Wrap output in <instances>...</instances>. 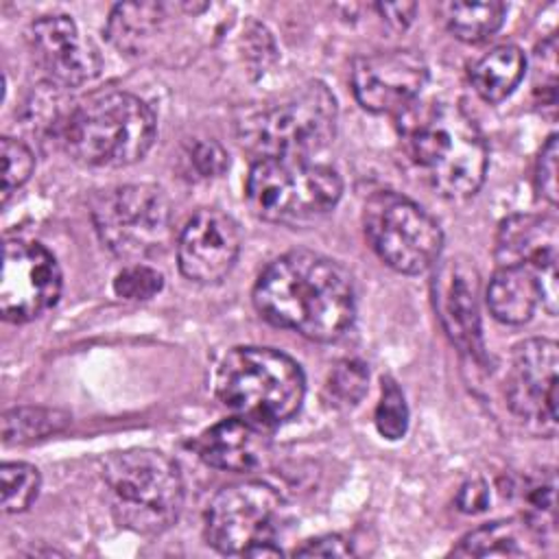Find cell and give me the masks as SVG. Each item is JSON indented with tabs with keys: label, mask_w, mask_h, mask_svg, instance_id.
<instances>
[{
	"label": "cell",
	"mask_w": 559,
	"mask_h": 559,
	"mask_svg": "<svg viewBox=\"0 0 559 559\" xmlns=\"http://www.w3.org/2000/svg\"><path fill=\"white\" fill-rule=\"evenodd\" d=\"M162 286H164L162 273H157L155 269L144 266L140 262L122 269L114 280L116 295L122 299H131V301H146V299L155 297L162 290Z\"/></svg>",
	"instance_id": "cell-30"
},
{
	"label": "cell",
	"mask_w": 559,
	"mask_h": 559,
	"mask_svg": "<svg viewBox=\"0 0 559 559\" xmlns=\"http://www.w3.org/2000/svg\"><path fill=\"white\" fill-rule=\"evenodd\" d=\"M258 312L273 325L310 341L332 343L356 319L352 275L314 251H288L273 260L253 286Z\"/></svg>",
	"instance_id": "cell-1"
},
{
	"label": "cell",
	"mask_w": 559,
	"mask_h": 559,
	"mask_svg": "<svg viewBox=\"0 0 559 559\" xmlns=\"http://www.w3.org/2000/svg\"><path fill=\"white\" fill-rule=\"evenodd\" d=\"M66 153L85 166L120 168L146 155L155 140L151 107L129 92L83 98L59 122Z\"/></svg>",
	"instance_id": "cell-3"
},
{
	"label": "cell",
	"mask_w": 559,
	"mask_h": 559,
	"mask_svg": "<svg viewBox=\"0 0 559 559\" xmlns=\"http://www.w3.org/2000/svg\"><path fill=\"white\" fill-rule=\"evenodd\" d=\"M168 11L164 2H124L118 4L107 24L109 39L127 52H140L157 33Z\"/></svg>",
	"instance_id": "cell-22"
},
{
	"label": "cell",
	"mask_w": 559,
	"mask_h": 559,
	"mask_svg": "<svg viewBox=\"0 0 559 559\" xmlns=\"http://www.w3.org/2000/svg\"><path fill=\"white\" fill-rule=\"evenodd\" d=\"M397 116L408 155L439 194L465 199L483 186L487 144L459 105L413 103Z\"/></svg>",
	"instance_id": "cell-2"
},
{
	"label": "cell",
	"mask_w": 559,
	"mask_h": 559,
	"mask_svg": "<svg viewBox=\"0 0 559 559\" xmlns=\"http://www.w3.org/2000/svg\"><path fill=\"white\" fill-rule=\"evenodd\" d=\"M439 13L454 37L476 44L491 37L502 26L507 7L496 0L443 2L439 4Z\"/></svg>",
	"instance_id": "cell-23"
},
{
	"label": "cell",
	"mask_w": 559,
	"mask_h": 559,
	"mask_svg": "<svg viewBox=\"0 0 559 559\" xmlns=\"http://www.w3.org/2000/svg\"><path fill=\"white\" fill-rule=\"evenodd\" d=\"M487 304L498 321L522 325L542 304L539 280L524 266H498L487 286Z\"/></svg>",
	"instance_id": "cell-19"
},
{
	"label": "cell",
	"mask_w": 559,
	"mask_h": 559,
	"mask_svg": "<svg viewBox=\"0 0 559 559\" xmlns=\"http://www.w3.org/2000/svg\"><path fill=\"white\" fill-rule=\"evenodd\" d=\"M343 192L334 168L295 157L258 159L247 177L251 212L269 223L304 227L328 216Z\"/></svg>",
	"instance_id": "cell-7"
},
{
	"label": "cell",
	"mask_w": 559,
	"mask_h": 559,
	"mask_svg": "<svg viewBox=\"0 0 559 559\" xmlns=\"http://www.w3.org/2000/svg\"><path fill=\"white\" fill-rule=\"evenodd\" d=\"M524 522L539 542H550L555 537V478H542L533 483L526 491Z\"/></svg>",
	"instance_id": "cell-26"
},
{
	"label": "cell",
	"mask_w": 559,
	"mask_h": 559,
	"mask_svg": "<svg viewBox=\"0 0 559 559\" xmlns=\"http://www.w3.org/2000/svg\"><path fill=\"white\" fill-rule=\"evenodd\" d=\"M284 502L280 493L258 480L221 489L205 513V537L223 555H247L273 542L280 531Z\"/></svg>",
	"instance_id": "cell-10"
},
{
	"label": "cell",
	"mask_w": 559,
	"mask_h": 559,
	"mask_svg": "<svg viewBox=\"0 0 559 559\" xmlns=\"http://www.w3.org/2000/svg\"><path fill=\"white\" fill-rule=\"evenodd\" d=\"M2 483V509L7 513H20L31 507L39 493V472L28 463H4L0 469Z\"/></svg>",
	"instance_id": "cell-25"
},
{
	"label": "cell",
	"mask_w": 559,
	"mask_h": 559,
	"mask_svg": "<svg viewBox=\"0 0 559 559\" xmlns=\"http://www.w3.org/2000/svg\"><path fill=\"white\" fill-rule=\"evenodd\" d=\"M557 157H559V146H557V135H550L546 144L542 146L537 168H535V186L537 192L548 201L557 203Z\"/></svg>",
	"instance_id": "cell-32"
},
{
	"label": "cell",
	"mask_w": 559,
	"mask_h": 559,
	"mask_svg": "<svg viewBox=\"0 0 559 559\" xmlns=\"http://www.w3.org/2000/svg\"><path fill=\"white\" fill-rule=\"evenodd\" d=\"M188 162L190 168L197 173V177H218L221 173H225V168L229 166L227 153L223 151L221 144L212 142V140H199L190 146L188 153Z\"/></svg>",
	"instance_id": "cell-31"
},
{
	"label": "cell",
	"mask_w": 559,
	"mask_h": 559,
	"mask_svg": "<svg viewBox=\"0 0 559 559\" xmlns=\"http://www.w3.org/2000/svg\"><path fill=\"white\" fill-rule=\"evenodd\" d=\"M557 343L528 338L515 345L507 373L509 408L548 437L557 432Z\"/></svg>",
	"instance_id": "cell-12"
},
{
	"label": "cell",
	"mask_w": 559,
	"mask_h": 559,
	"mask_svg": "<svg viewBox=\"0 0 559 559\" xmlns=\"http://www.w3.org/2000/svg\"><path fill=\"white\" fill-rule=\"evenodd\" d=\"M456 504L463 513H483L489 507V489L480 478H472L461 485L456 493Z\"/></svg>",
	"instance_id": "cell-34"
},
{
	"label": "cell",
	"mask_w": 559,
	"mask_h": 559,
	"mask_svg": "<svg viewBox=\"0 0 559 559\" xmlns=\"http://www.w3.org/2000/svg\"><path fill=\"white\" fill-rule=\"evenodd\" d=\"M68 424V415L46 408H13L2 419L4 443H24L57 432Z\"/></svg>",
	"instance_id": "cell-24"
},
{
	"label": "cell",
	"mask_w": 559,
	"mask_h": 559,
	"mask_svg": "<svg viewBox=\"0 0 559 559\" xmlns=\"http://www.w3.org/2000/svg\"><path fill=\"white\" fill-rule=\"evenodd\" d=\"M28 50L52 85L76 87L98 72L94 50L81 39L68 15H44L28 28Z\"/></svg>",
	"instance_id": "cell-16"
},
{
	"label": "cell",
	"mask_w": 559,
	"mask_h": 559,
	"mask_svg": "<svg viewBox=\"0 0 559 559\" xmlns=\"http://www.w3.org/2000/svg\"><path fill=\"white\" fill-rule=\"evenodd\" d=\"M0 155H2V203H7L9 197L28 181L35 168V157L24 142L13 138H2Z\"/></svg>",
	"instance_id": "cell-29"
},
{
	"label": "cell",
	"mask_w": 559,
	"mask_h": 559,
	"mask_svg": "<svg viewBox=\"0 0 559 559\" xmlns=\"http://www.w3.org/2000/svg\"><path fill=\"white\" fill-rule=\"evenodd\" d=\"M376 428L391 441L402 439L408 428V406L404 393L391 378H382V393L376 406Z\"/></svg>",
	"instance_id": "cell-28"
},
{
	"label": "cell",
	"mask_w": 559,
	"mask_h": 559,
	"mask_svg": "<svg viewBox=\"0 0 559 559\" xmlns=\"http://www.w3.org/2000/svg\"><path fill=\"white\" fill-rule=\"evenodd\" d=\"M432 297L443 330L467 354L480 352L478 275L465 260L443 262L432 277Z\"/></svg>",
	"instance_id": "cell-17"
},
{
	"label": "cell",
	"mask_w": 559,
	"mask_h": 559,
	"mask_svg": "<svg viewBox=\"0 0 559 559\" xmlns=\"http://www.w3.org/2000/svg\"><path fill=\"white\" fill-rule=\"evenodd\" d=\"M61 293L55 255L39 242L7 240L0 273V312L7 321L26 323L50 310Z\"/></svg>",
	"instance_id": "cell-11"
},
{
	"label": "cell",
	"mask_w": 559,
	"mask_h": 559,
	"mask_svg": "<svg viewBox=\"0 0 559 559\" xmlns=\"http://www.w3.org/2000/svg\"><path fill=\"white\" fill-rule=\"evenodd\" d=\"M304 393L301 367L271 347H234L216 373L218 400L236 417L260 428L288 421L299 411Z\"/></svg>",
	"instance_id": "cell-5"
},
{
	"label": "cell",
	"mask_w": 559,
	"mask_h": 559,
	"mask_svg": "<svg viewBox=\"0 0 559 559\" xmlns=\"http://www.w3.org/2000/svg\"><path fill=\"white\" fill-rule=\"evenodd\" d=\"M428 81V66L415 50H384L354 61L352 90L373 114H402Z\"/></svg>",
	"instance_id": "cell-13"
},
{
	"label": "cell",
	"mask_w": 559,
	"mask_h": 559,
	"mask_svg": "<svg viewBox=\"0 0 559 559\" xmlns=\"http://www.w3.org/2000/svg\"><path fill=\"white\" fill-rule=\"evenodd\" d=\"M336 116L332 92L310 81L242 111L236 122L238 142L258 159H306L332 142Z\"/></svg>",
	"instance_id": "cell-4"
},
{
	"label": "cell",
	"mask_w": 559,
	"mask_h": 559,
	"mask_svg": "<svg viewBox=\"0 0 559 559\" xmlns=\"http://www.w3.org/2000/svg\"><path fill=\"white\" fill-rule=\"evenodd\" d=\"M365 234L378 258L391 269L417 275L437 264L443 249L439 223L404 194L382 190L367 199Z\"/></svg>",
	"instance_id": "cell-9"
},
{
	"label": "cell",
	"mask_w": 559,
	"mask_h": 559,
	"mask_svg": "<svg viewBox=\"0 0 559 559\" xmlns=\"http://www.w3.org/2000/svg\"><path fill=\"white\" fill-rule=\"evenodd\" d=\"M557 218L544 214H513L500 223L496 236L498 266H524L539 280L542 306L557 312Z\"/></svg>",
	"instance_id": "cell-14"
},
{
	"label": "cell",
	"mask_w": 559,
	"mask_h": 559,
	"mask_svg": "<svg viewBox=\"0 0 559 559\" xmlns=\"http://www.w3.org/2000/svg\"><path fill=\"white\" fill-rule=\"evenodd\" d=\"M238 251V225L216 207H203L190 216L177 242L181 273L199 284H216L229 275Z\"/></svg>",
	"instance_id": "cell-15"
},
{
	"label": "cell",
	"mask_w": 559,
	"mask_h": 559,
	"mask_svg": "<svg viewBox=\"0 0 559 559\" xmlns=\"http://www.w3.org/2000/svg\"><path fill=\"white\" fill-rule=\"evenodd\" d=\"M266 428L247 419L231 417L207 428L197 441L194 450L203 463L225 472H251L260 467L269 454Z\"/></svg>",
	"instance_id": "cell-18"
},
{
	"label": "cell",
	"mask_w": 559,
	"mask_h": 559,
	"mask_svg": "<svg viewBox=\"0 0 559 559\" xmlns=\"http://www.w3.org/2000/svg\"><path fill=\"white\" fill-rule=\"evenodd\" d=\"M376 9L395 28H406L415 17L417 4H413V2H380V4H376Z\"/></svg>",
	"instance_id": "cell-35"
},
{
	"label": "cell",
	"mask_w": 559,
	"mask_h": 559,
	"mask_svg": "<svg viewBox=\"0 0 559 559\" xmlns=\"http://www.w3.org/2000/svg\"><path fill=\"white\" fill-rule=\"evenodd\" d=\"M367 382H369V371L360 360L338 362L328 378L330 402L341 408L356 406L367 391Z\"/></svg>",
	"instance_id": "cell-27"
},
{
	"label": "cell",
	"mask_w": 559,
	"mask_h": 559,
	"mask_svg": "<svg viewBox=\"0 0 559 559\" xmlns=\"http://www.w3.org/2000/svg\"><path fill=\"white\" fill-rule=\"evenodd\" d=\"M539 542L526 522L500 520L467 533L454 555L461 557H520L528 552V544Z\"/></svg>",
	"instance_id": "cell-21"
},
{
	"label": "cell",
	"mask_w": 559,
	"mask_h": 559,
	"mask_svg": "<svg viewBox=\"0 0 559 559\" xmlns=\"http://www.w3.org/2000/svg\"><path fill=\"white\" fill-rule=\"evenodd\" d=\"M109 509L116 522L142 535L170 528L183 507L179 467L164 452L135 448L111 454L103 465Z\"/></svg>",
	"instance_id": "cell-6"
},
{
	"label": "cell",
	"mask_w": 559,
	"mask_h": 559,
	"mask_svg": "<svg viewBox=\"0 0 559 559\" xmlns=\"http://www.w3.org/2000/svg\"><path fill=\"white\" fill-rule=\"evenodd\" d=\"M100 242L124 260L164 253L173 240V207L162 188L127 183L103 190L92 201Z\"/></svg>",
	"instance_id": "cell-8"
},
{
	"label": "cell",
	"mask_w": 559,
	"mask_h": 559,
	"mask_svg": "<svg viewBox=\"0 0 559 559\" xmlns=\"http://www.w3.org/2000/svg\"><path fill=\"white\" fill-rule=\"evenodd\" d=\"M526 70L524 52L518 46L504 44L480 57L469 72L474 90L487 103L504 100L522 81Z\"/></svg>",
	"instance_id": "cell-20"
},
{
	"label": "cell",
	"mask_w": 559,
	"mask_h": 559,
	"mask_svg": "<svg viewBox=\"0 0 559 559\" xmlns=\"http://www.w3.org/2000/svg\"><path fill=\"white\" fill-rule=\"evenodd\" d=\"M349 542H345L338 535H323L317 539H308L304 546L295 548V555L299 557H347L352 555Z\"/></svg>",
	"instance_id": "cell-33"
}]
</instances>
